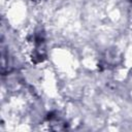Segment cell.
Returning a JSON list of instances; mask_svg holds the SVG:
<instances>
[{"mask_svg":"<svg viewBox=\"0 0 132 132\" xmlns=\"http://www.w3.org/2000/svg\"><path fill=\"white\" fill-rule=\"evenodd\" d=\"M34 1H41V0H34Z\"/></svg>","mask_w":132,"mask_h":132,"instance_id":"obj_2","label":"cell"},{"mask_svg":"<svg viewBox=\"0 0 132 132\" xmlns=\"http://www.w3.org/2000/svg\"><path fill=\"white\" fill-rule=\"evenodd\" d=\"M45 57V44L43 34L35 33L31 40V59L33 62H42Z\"/></svg>","mask_w":132,"mask_h":132,"instance_id":"obj_1","label":"cell"}]
</instances>
